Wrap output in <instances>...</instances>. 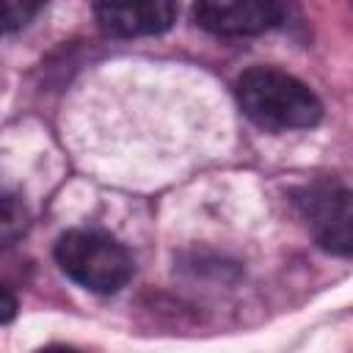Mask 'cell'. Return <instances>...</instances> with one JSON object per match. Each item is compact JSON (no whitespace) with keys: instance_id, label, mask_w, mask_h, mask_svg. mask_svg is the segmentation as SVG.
<instances>
[{"instance_id":"cell-1","label":"cell","mask_w":353,"mask_h":353,"mask_svg":"<svg viewBox=\"0 0 353 353\" xmlns=\"http://www.w3.org/2000/svg\"><path fill=\"white\" fill-rule=\"evenodd\" d=\"M234 94L240 110L262 130L287 132V130H309L323 119V102L317 94L298 80L273 66H251L237 83Z\"/></svg>"},{"instance_id":"cell-2","label":"cell","mask_w":353,"mask_h":353,"mask_svg":"<svg viewBox=\"0 0 353 353\" xmlns=\"http://www.w3.org/2000/svg\"><path fill=\"white\" fill-rule=\"evenodd\" d=\"M58 268L80 287L110 295L119 292L132 276V259L127 248L105 232L69 229L55 243Z\"/></svg>"},{"instance_id":"cell-3","label":"cell","mask_w":353,"mask_h":353,"mask_svg":"<svg viewBox=\"0 0 353 353\" xmlns=\"http://www.w3.org/2000/svg\"><path fill=\"white\" fill-rule=\"evenodd\" d=\"M301 215L314 234L317 245L347 256L353 248V210H350V190L339 182H314L298 193Z\"/></svg>"},{"instance_id":"cell-4","label":"cell","mask_w":353,"mask_h":353,"mask_svg":"<svg viewBox=\"0 0 353 353\" xmlns=\"http://www.w3.org/2000/svg\"><path fill=\"white\" fill-rule=\"evenodd\" d=\"M199 28L215 36H256L284 19V6L273 0H204L193 8Z\"/></svg>"},{"instance_id":"cell-5","label":"cell","mask_w":353,"mask_h":353,"mask_svg":"<svg viewBox=\"0 0 353 353\" xmlns=\"http://www.w3.org/2000/svg\"><path fill=\"white\" fill-rule=\"evenodd\" d=\"M174 3H97L94 17L99 28L119 39L160 36L176 22Z\"/></svg>"},{"instance_id":"cell-6","label":"cell","mask_w":353,"mask_h":353,"mask_svg":"<svg viewBox=\"0 0 353 353\" xmlns=\"http://www.w3.org/2000/svg\"><path fill=\"white\" fill-rule=\"evenodd\" d=\"M30 226V210L17 185L0 176V248L17 243Z\"/></svg>"},{"instance_id":"cell-7","label":"cell","mask_w":353,"mask_h":353,"mask_svg":"<svg viewBox=\"0 0 353 353\" xmlns=\"http://www.w3.org/2000/svg\"><path fill=\"white\" fill-rule=\"evenodd\" d=\"M39 11H41V3H30V0H0V33H14V30L25 28Z\"/></svg>"},{"instance_id":"cell-8","label":"cell","mask_w":353,"mask_h":353,"mask_svg":"<svg viewBox=\"0 0 353 353\" xmlns=\"http://www.w3.org/2000/svg\"><path fill=\"white\" fill-rule=\"evenodd\" d=\"M14 317H17V298H14V292L8 287L0 284V325L11 323Z\"/></svg>"},{"instance_id":"cell-9","label":"cell","mask_w":353,"mask_h":353,"mask_svg":"<svg viewBox=\"0 0 353 353\" xmlns=\"http://www.w3.org/2000/svg\"><path fill=\"white\" fill-rule=\"evenodd\" d=\"M36 353H80V350L66 347V345H50V347H41V350H36Z\"/></svg>"}]
</instances>
